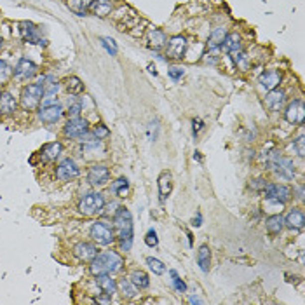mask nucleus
Listing matches in <instances>:
<instances>
[{
    "mask_svg": "<svg viewBox=\"0 0 305 305\" xmlns=\"http://www.w3.org/2000/svg\"><path fill=\"white\" fill-rule=\"evenodd\" d=\"M262 192L265 199H272L283 204L291 199V189L288 185H283V183H267Z\"/></svg>",
    "mask_w": 305,
    "mask_h": 305,
    "instance_id": "nucleus-8",
    "label": "nucleus"
},
{
    "mask_svg": "<svg viewBox=\"0 0 305 305\" xmlns=\"http://www.w3.org/2000/svg\"><path fill=\"white\" fill-rule=\"evenodd\" d=\"M19 35H21L23 42L26 44H44V40L39 35V30H37V26L32 21L19 23Z\"/></svg>",
    "mask_w": 305,
    "mask_h": 305,
    "instance_id": "nucleus-14",
    "label": "nucleus"
},
{
    "mask_svg": "<svg viewBox=\"0 0 305 305\" xmlns=\"http://www.w3.org/2000/svg\"><path fill=\"white\" fill-rule=\"evenodd\" d=\"M284 119L286 122L293 124V126H304L305 119V106L302 100H293L284 110Z\"/></svg>",
    "mask_w": 305,
    "mask_h": 305,
    "instance_id": "nucleus-9",
    "label": "nucleus"
},
{
    "mask_svg": "<svg viewBox=\"0 0 305 305\" xmlns=\"http://www.w3.org/2000/svg\"><path fill=\"white\" fill-rule=\"evenodd\" d=\"M145 244H147V246H150V248H155V246L159 244L157 232H155L154 228H150V230L147 232V235H145Z\"/></svg>",
    "mask_w": 305,
    "mask_h": 305,
    "instance_id": "nucleus-41",
    "label": "nucleus"
},
{
    "mask_svg": "<svg viewBox=\"0 0 305 305\" xmlns=\"http://www.w3.org/2000/svg\"><path fill=\"white\" fill-rule=\"evenodd\" d=\"M93 134H95L96 140L102 141V140H105V138L110 136V129L105 126V124H96L95 129H93Z\"/></svg>",
    "mask_w": 305,
    "mask_h": 305,
    "instance_id": "nucleus-40",
    "label": "nucleus"
},
{
    "mask_svg": "<svg viewBox=\"0 0 305 305\" xmlns=\"http://www.w3.org/2000/svg\"><path fill=\"white\" fill-rule=\"evenodd\" d=\"M171 277H173V286H175V290L178 291V293H185L187 291V284H185V281L182 279V277L178 276V274H176V270H171Z\"/></svg>",
    "mask_w": 305,
    "mask_h": 305,
    "instance_id": "nucleus-39",
    "label": "nucleus"
},
{
    "mask_svg": "<svg viewBox=\"0 0 305 305\" xmlns=\"http://www.w3.org/2000/svg\"><path fill=\"white\" fill-rule=\"evenodd\" d=\"M124 260L117 251H103L98 253L95 258L91 260L89 265V272L93 276H102V274H115L122 270Z\"/></svg>",
    "mask_w": 305,
    "mask_h": 305,
    "instance_id": "nucleus-2",
    "label": "nucleus"
},
{
    "mask_svg": "<svg viewBox=\"0 0 305 305\" xmlns=\"http://www.w3.org/2000/svg\"><path fill=\"white\" fill-rule=\"evenodd\" d=\"M183 74H185V70H183V68H180V67H171L168 70L169 79H173V81H180V79L183 77Z\"/></svg>",
    "mask_w": 305,
    "mask_h": 305,
    "instance_id": "nucleus-44",
    "label": "nucleus"
},
{
    "mask_svg": "<svg viewBox=\"0 0 305 305\" xmlns=\"http://www.w3.org/2000/svg\"><path fill=\"white\" fill-rule=\"evenodd\" d=\"M63 108L61 105L54 103V105H47V106H42L39 110V119L42 120L44 124H56L58 120L63 117Z\"/></svg>",
    "mask_w": 305,
    "mask_h": 305,
    "instance_id": "nucleus-16",
    "label": "nucleus"
},
{
    "mask_svg": "<svg viewBox=\"0 0 305 305\" xmlns=\"http://www.w3.org/2000/svg\"><path fill=\"white\" fill-rule=\"evenodd\" d=\"M185 51H187V39L182 35H175L171 37L168 47H166V56L169 60H182Z\"/></svg>",
    "mask_w": 305,
    "mask_h": 305,
    "instance_id": "nucleus-13",
    "label": "nucleus"
},
{
    "mask_svg": "<svg viewBox=\"0 0 305 305\" xmlns=\"http://www.w3.org/2000/svg\"><path fill=\"white\" fill-rule=\"evenodd\" d=\"M147 265H148V269H150L152 272L155 274V276H162V274L166 272L164 263H162L161 260L154 258V256H148V258H147Z\"/></svg>",
    "mask_w": 305,
    "mask_h": 305,
    "instance_id": "nucleus-37",
    "label": "nucleus"
},
{
    "mask_svg": "<svg viewBox=\"0 0 305 305\" xmlns=\"http://www.w3.org/2000/svg\"><path fill=\"white\" fill-rule=\"evenodd\" d=\"M267 164L272 168V171L279 176L281 180H293L295 176V166L290 159L283 157L281 154H277V150H272L270 154H267Z\"/></svg>",
    "mask_w": 305,
    "mask_h": 305,
    "instance_id": "nucleus-3",
    "label": "nucleus"
},
{
    "mask_svg": "<svg viewBox=\"0 0 305 305\" xmlns=\"http://www.w3.org/2000/svg\"><path fill=\"white\" fill-rule=\"evenodd\" d=\"M197 265H199V269L203 270L204 274L209 272V265H211V249H209V246L203 244L199 248V251H197Z\"/></svg>",
    "mask_w": 305,
    "mask_h": 305,
    "instance_id": "nucleus-29",
    "label": "nucleus"
},
{
    "mask_svg": "<svg viewBox=\"0 0 305 305\" xmlns=\"http://www.w3.org/2000/svg\"><path fill=\"white\" fill-rule=\"evenodd\" d=\"M157 185H159V199H161V203H164V201L169 197V194H171V190H173L171 173H162V175L159 176Z\"/></svg>",
    "mask_w": 305,
    "mask_h": 305,
    "instance_id": "nucleus-25",
    "label": "nucleus"
},
{
    "mask_svg": "<svg viewBox=\"0 0 305 305\" xmlns=\"http://www.w3.org/2000/svg\"><path fill=\"white\" fill-rule=\"evenodd\" d=\"M103 207H105V197L100 192L86 194L79 203V211L86 216H95V214L102 213Z\"/></svg>",
    "mask_w": 305,
    "mask_h": 305,
    "instance_id": "nucleus-6",
    "label": "nucleus"
},
{
    "mask_svg": "<svg viewBox=\"0 0 305 305\" xmlns=\"http://www.w3.org/2000/svg\"><path fill=\"white\" fill-rule=\"evenodd\" d=\"M232 61L234 65L239 68V70H248L249 67V56L244 53V51H237V53H232Z\"/></svg>",
    "mask_w": 305,
    "mask_h": 305,
    "instance_id": "nucleus-33",
    "label": "nucleus"
},
{
    "mask_svg": "<svg viewBox=\"0 0 305 305\" xmlns=\"http://www.w3.org/2000/svg\"><path fill=\"white\" fill-rule=\"evenodd\" d=\"M89 9H91V12L95 16L105 18V16H108L110 12H112L113 4H112V0H93Z\"/></svg>",
    "mask_w": 305,
    "mask_h": 305,
    "instance_id": "nucleus-26",
    "label": "nucleus"
},
{
    "mask_svg": "<svg viewBox=\"0 0 305 305\" xmlns=\"http://www.w3.org/2000/svg\"><path fill=\"white\" fill-rule=\"evenodd\" d=\"M16 106H18V103L11 93H0V113L2 115H12L16 112Z\"/></svg>",
    "mask_w": 305,
    "mask_h": 305,
    "instance_id": "nucleus-23",
    "label": "nucleus"
},
{
    "mask_svg": "<svg viewBox=\"0 0 305 305\" xmlns=\"http://www.w3.org/2000/svg\"><path fill=\"white\" fill-rule=\"evenodd\" d=\"M12 72L14 68L7 63V61L0 60V86H5L12 79Z\"/></svg>",
    "mask_w": 305,
    "mask_h": 305,
    "instance_id": "nucleus-34",
    "label": "nucleus"
},
{
    "mask_svg": "<svg viewBox=\"0 0 305 305\" xmlns=\"http://www.w3.org/2000/svg\"><path fill=\"white\" fill-rule=\"evenodd\" d=\"M283 81V74L279 70H265L262 75H260V86L265 91H272V89H277Z\"/></svg>",
    "mask_w": 305,
    "mask_h": 305,
    "instance_id": "nucleus-18",
    "label": "nucleus"
},
{
    "mask_svg": "<svg viewBox=\"0 0 305 305\" xmlns=\"http://www.w3.org/2000/svg\"><path fill=\"white\" fill-rule=\"evenodd\" d=\"M194 225H196V227L201 225V214H197V218H194Z\"/></svg>",
    "mask_w": 305,
    "mask_h": 305,
    "instance_id": "nucleus-49",
    "label": "nucleus"
},
{
    "mask_svg": "<svg viewBox=\"0 0 305 305\" xmlns=\"http://www.w3.org/2000/svg\"><path fill=\"white\" fill-rule=\"evenodd\" d=\"M225 35H227V30H225L223 26L214 28L213 32H211L209 39H207V49H209V51H218V49H220L221 44H223V40H225Z\"/></svg>",
    "mask_w": 305,
    "mask_h": 305,
    "instance_id": "nucleus-27",
    "label": "nucleus"
},
{
    "mask_svg": "<svg viewBox=\"0 0 305 305\" xmlns=\"http://www.w3.org/2000/svg\"><path fill=\"white\" fill-rule=\"evenodd\" d=\"M189 302H190V304H203V300H201V298H197V297H190Z\"/></svg>",
    "mask_w": 305,
    "mask_h": 305,
    "instance_id": "nucleus-48",
    "label": "nucleus"
},
{
    "mask_svg": "<svg viewBox=\"0 0 305 305\" xmlns=\"http://www.w3.org/2000/svg\"><path fill=\"white\" fill-rule=\"evenodd\" d=\"M267 185V182L263 178H256V180H253L251 183H249V187H251L253 190H263V187Z\"/></svg>",
    "mask_w": 305,
    "mask_h": 305,
    "instance_id": "nucleus-45",
    "label": "nucleus"
},
{
    "mask_svg": "<svg viewBox=\"0 0 305 305\" xmlns=\"http://www.w3.org/2000/svg\"><path fill=\"white\" fill-rule=\"evenodd\" d=\"M304 143H305V138H304V133H302L300 136H298L297 140H295V143H293V147H295V150H297V155H298V157H304V155H305Z\"/></svg>",
    "mask_w": 305,
    "mask_h": 305,
    "instance_id": "nucleus-43",
    "label": "nucleus"
},
{
    "mask_svg": "<svg viewBox=\"0 0 305 305\" xmlns=\"http://www.w3.org/2000/svg\"><path fill=\"white\" fill-rule=\"evenodd\" d=\"M117 290L120 291V295H122L126 300H133V298L138 297V288L131 283L129 277H120V279L117 281Z\"/></svg>",
    "mask_w": 305,
    "mask_h": 305,
    "instance_id": "nucleus-24",
    "label": "nucleus"
},
{
    "mask_svg": "<svg viewBox=\"0 0 305 305\" xmlns=\"http://www.w3.org/2000/svg\"><path fill=\"white\" fill-rule=\"evenodd\" d=\"M84 2H86V5H88V9H89V5H91L93 0H84Z\"/></svg>",
    "mask_w": 305,
    "mask_h": 305,
    "instance_id": "nucleus-51",
    "label": "nucleus"
},
{
    "mask_svg": "<svg viewBox=\"0 0 305 305\" xmlns=\"http://www.w3.org/2000/svg\"><path fill=\"white\" fill-rule=\"evenodd\" d=\"M166 42H168V40H166V33L162 32V30L152 28L150 32H148V46L154 51L162 49V47L166 46Z\"/></svg>",
    "mask_w": 305,
    "mask_h": 305,
    "instance_id": "nucleus-28",
    "label": "nucleus"
},
{
    "mask_svg": "<svg viewBox=\"0 0 305 305\" xmlns=\"http://www.w3.org/2000/svg\"><path fill=\"white\" fill-rule=\"evenodd\" d=\"M100 42H102V46L106 49V53L110 54V56H115L117 54V44L113 39H110V37H102L100 39Z\"/></svg>",
    "mask_w": 305,
    "mask_h": 305,
    "instance_id": "nucleus-38",
    "label": "nucleus"
},
{
    "mask_svg": "<svg viewBox=\"0 0 305 305\" xmlns=\"http://www.w3.org/2000/svg\"><path fill=\"white\" fill-rule=\"evenodd\" d=\"M89 235L93 237V241L100 246H110L117 241L115 237V230H113V225L108 223L106 220H98L91 225V230Z\"/></svg>",
    "mask_w": 305,
    "mask_h": 305,
    "instance_id": "nucleus-4",
    "label": "nucleus"
},
{
    "mask_svg": "<svg viewBox=\"0 0 305 305\" xmlns=\"http://www.w3.org/2000/svg\"><path fill=\"white\" fill-rule=\"evenodd\" d=\"M283 223L286 225L290 230L293 232H298L304 228L305 225V214L302 209H298V207H293V209L290 211V213L286 214V218H283Z\"/></svg>",
    "mask_w": 305,
    "mask_h": 305,
    "instance_id": "nucleus-17",
    "label": "nucleus"
},
{
    "mask_svg": "<svg viewBox=\"0 0 305 305\" xmlns=\"http://www.w3.org/2000/svg\"><path fill=\"white\" fill-rule=\"evenodd\" d=\"M89 131V122L82 117H74V119H68V122L63 127V134L67 138L72 140H79L82 134H86Z\"/></svg>",
    "mask_w": 305,
    "mask_h": 305,
    "instance_id": "nucleus-10",
    "label": "nucleus"
},
{
    "mask_svg": "<svg viewBox=\"0 0 305 305\" xmlns=\"http://www.w3.org/2000/svg\"><path fill=\"white\" fill-rule=\"evenodd\" d=\"M81 112H82V103H72L70 106H68V110H67V115H68V119H74V117H79L81 115Z\"/></svg>",
    "mask_w": 305,
    "mask_h": 305,
    "instance_id": "nucleus-42",
    "label": "nucleus"
},
{
    "mask_svg": "<svg viewBox=\"0 0 305 305\" xmlns=\"http://www.w3.org/2000/svg\"><path fill=\"white\" fill-rule=\"evenodd\" d=\"M2 42H4V40H2V37H0V49H2Z\"/></svg>",
    "mask_w": 305,
    "mask_h": 305,
    "instance_id": "nucleus-52",
    "label": "nucleus"
},
{
    "mask_svg": "<svg viewBox=\"0 0 305 305\" xmlns=\"http://www.w3.org/2000/svg\"><path fill=\"white\" fill-rule=\"evenodd\" d=\"M297 199L298 201H304V187H298V189H297Z\"/></svg>",
    "mask_w": 305,
    "mask_h": 305,
    "instance_id": "nucleus-47",
    "label": "nucleus"
},
{
    "mask_svg": "<svg viewBox=\"0 0 305 305\" xmlns=\"http://www.w3.org/2000/svg\"><path fill=\"white\" fill-rule=\"evenodd\" d=\"M129 279L138 290H147V288L150 286V279H148V276L143 272V270H133Z\"/></svg>",
    "mask_w": 305,
    "mask_h": 305,
    "instance_id": "nucleus-31",
    "label": "nucleus"
},
{
    "mask_svg": "<svg viewBox=\"0 0 305 305\" xmlns=\"http://www.w3.org/2000/svg\"><path fill=\"white\" fill-rule=\"evenodd\" d=\"M74 255L82 262H91L96 255H98V248L91 242H77L74 246Z\"/></svg>",
    "mask_w": 305,
    "mask_h": 305,
    "instance_id": "nucleus-19",
    "label": "nucleus"
},
{
    "mask_svg": "<svg viewBox=\"0 0 305 305\" xmlns=\"http://www.w3.org/2000/svg\"><path fill=\"white\" fill-rule=\"evenodd\" d=\"M79 166L75 164L74 159H63L60 164L56 166V178L61 182H70V180L79 176Z\"/></svg>",
    "mask_w": 305,
    "mask_h": 305,
    "instance_id": "nucleus-11",
    "label": "nucleus"
},
{
    "mask_svg": "<svg viewBox=\"0 0 305 305\" xmlns=\"http://www.w3.org/2000/svg\"><path fill=\"white\" fill-rule=\"evenodd\" d=\"M221 49H223L225 53H228V54L241 51V49H242V39H241V35H239L237 32L227 33V35H225L223 44H221Z\"/></svg>",
    "mask_w": 305,
    "mask_h": 305,
    "instance_id": "nucleus-22",
    "label": "nucleus"
},
{
    "mask_svg": "<svg viewBox=\"0 0 305 305\" xmlns=\"http://www.w3.org/2000/svg\"><path fill=\"white\" fill-rule=\"evenodd\" d=\"M265 227H267V232H269L270 235H277L281 230H283V227H284L283 216H281L279 213L270 214V216L267 218V221H265Z\"/></svg>",
    "mask_w": 305,
    "mask_h": 305,
    "instance_id": "nucleus-30",
    "label": "nucleus"
},
{
    "mask_svg": "<svg viewBox=\"0 0 305 305\" xmlns=\"http://www.w3.org/2000/svg\"><path fill=\"white\" fill-rule=\"evenodd\" d=\"M148 68H150V74L157 75V70H155V67H152V65H150V67H148Z\"/></svg>",
    "mask_w": 305,
    "mask_h": 305,
    "instance_id": "nucleus-50",
    "label": "nucleus"
},
{
    "mask_svg": "<svg viewBox=\"0 0 305 305\" xmlns=\"http://www.w3.org/2000/svg\"><path fill=\"white\" fill-rule=\"evenodd\" d=\"M67 5L77 16H86V12H88V5L84 0H67Z\"/></svg>",
    "mask_w": 305,
    "mask_h": 305,
    "instance_id": "nucleus-36",
    "label": "nucleus"
},
{
    "mask_svg": "<svg viewBox=\"0 0 305 305\" xmlns=\"http://www.w3.org/2000/svg\"><path fill=\"white\" fill-rule=\"evenodd\" d=\"M110 180V169L105 164H95L88 171V182L93 187H102Z\"/></svg>",
    "mask_w": 305,
    "mask_h": 305,
    "instance_id": "nucleus-12",
    "label": "nucleus"
},
{
    "mask_svg": "<svg viewBox=\"0 0 305 305\" xmlns=\"http://www.w3.org/2000/svg\"><path fill=\"white\" fill-rule=\"evenodd\" d=\"M37 72H39V67L33 61H30L28 58H19L18 65H16L14 72H12V77L18 82H28L30 79L35 77Z\"/></svg>",
    "mask_w": 305,
    "mask_h": 305,
    "instance_id": "nucleus-7",
    "label": "nucleus"
},
{
    "mask_svg": "<svg viewBox=\"0 0 305 305\" xmlns=\"http://www.w3.org/2000/svg\"><path fill=\"white\" fill-rule=\"evenodd\" d=\"M127 189H129V182H127L126 178H119L117 182H113L112 187H110V192L117 194L119 197H126Z\"/></svg>",
    "mask_w": 305,
    "mask_h": 305,
    "instance_id": "nucleus-35",
    "label": "nucleus"
},
{
    "mask_svg": "<svg viewBox=\"0 0 305 305\" xmlns=\"http://www.w3.org/2000/svg\"><path fill=\"white\" fill-rule=\"evenodd\" d=\"M65 88H67V91L70 93V95H81L82 91H84V84H82V81L79 77H68L67 81H65Z\"/></svg>",
    "mask_w": 305,
    "mask_h": 305,
    "instance_id": "nucleus-32",
    "label": "nucleus"
},
{
    "mask_svg": "<svg viewBox=\"0 0 305 305\" xmlns=\"http://www.w3.org/2000/svg\"><path fill=\"white\" fill-rule=\"evenodd\" d=\"M192 129H194V136H197V134H199V131L201 129H204V122L201 119H194L192 120Z\"/></svg>",
    "mask_w": 305,
    "mask_h": 305,
    "instance_id": "nucleus-46",
    "label": "nucleus"
},
{
    "mask_svg": "<svg viewBox=\"0 0 305 305\" xmlns=\"http://www.w3.org/2000/svg\"><path fill=\"white\" fill-rule=\"evenodd\" d=\"M61 152H63V145L60 141H51V143H46L40 148V157L44 162H53L60 157Z\"/></svg>",
    "mask_w": 305,
    "mask_h": 305,
    "instance_id": "nucleus-21",
    "label": "nucleus"
},
{
    "mask_svg": "<svg viewBox=\"0 0 305 305\" xmlns=\"http://www.w3.org/2000/svg\"><path fill=\"white\" fill-rule=\"evenodd\" d=\"M42 98H44L42 86L40 84H28L23 88L19 103H21V108L25 110V112H33V110L39 108V105L42 103Z\"/></svg>",
    "mask_w": 305,
    "mask_h": 305,
    "instance_id": "nucleus-5",
    "label": "nucleus"
},
{
    "mask_svg": "<svg viewBox=\"0 0 305 305\" xmlns=\"http://www.w3.org/2000/svg\"><path fill=\"white\" fill-rule=\"evenodd\" d=\"M96 277V286L102 291V295L105 297H112L117 290V281L112 279V274H102V276H95Z\"/></svg>",
    "mask_w": 305,
    "mask_h": 305,
    "instance_id": "nucleus-20",
    "label": "nucleus"
},
{
    "mask_svg": "<svg viewBox=\"0 0 305 305\" xmlns=\"http://www.w3.org/2000/svg\"><path fill=\"white\" fill-rule=\"evenodd\" d=\"M286 103V93L281 91V89H272V91H267L265 96V106L270 112H281Z\"/></svg>",
    "mask_w": 305,
    "mask_h": 305,
    "instance_id": "nucleus-15",
    "label": "nucleus"
},
{
    "mask_svg": "<svg viewBox=\"0 0 305 305\" xmlns=\"http://www.w3.org/2000/svg\"><path fill=\"white\" fill-rule=\"evenodd\" d=\"M113 230L115 237L119 241L120 251H129L133 246V214L127 207L119 206L113 214Z\"/></svg>",
    "mask_w": 305,
    "mask_h": 305,
    "instance_id": "nucleus-1",
    "label": "nucleus"
}]
</instances>
